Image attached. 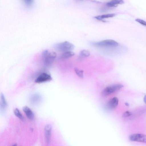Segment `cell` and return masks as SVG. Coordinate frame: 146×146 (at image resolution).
Segmentation results:
<instances>
[{
    "label": "cell",
    "mask_w": 146,
    "mask_h": 146,
    "mask_svg": "<svg viewBox=\"0 0 146 146\" xmlns=\"http://www.w3.org/2000/svg\"><path fill=\"white\" fill-rule=\"evenodd\" d=\"M56 52L45 50L42 54V59L43 64L46 67H50L53 64L56 56Z\"/></svg>",
    "instance_id": "6da1fadb"
},
{
    "label": "cell",
    "mask_w": 146,
    "mask_h": 146,
    "mask_svg": "<svg viewBox=\"0 0 146 146\" xmlns=\"http://www.w3.org/2000/svg\"><path fill=\"white\" fill-rule=\"evenodd\" d=\"M91 44L95 46L101 47H115L119 45L117 41L112 39H106L97 42H92Z\"/></svg>",
    "instance_id": "7a4b0ae2"
},
{
    "label": "cell",
    "mask_w": 146,
    "mask_h": 146,
    "mask_svg": "<svg viewBox=\"0 0 146 146\" xmlns=\"http://www.w3.org/2000/svg\"><path fill=\"white\" fill-rule=\"evenodd\" d=\"M54 48L58 51L64 52L73 50L74 48V46L69 42L65 41L55 44Z\"/></svg>",
    "instance_id": "3957f363"
},
{
    "label": "cell",
    "mask_w": 146,
    "mask_h": 146,
    "mask_svg": "<svg viewBox=\"0 0 146 146\" xmlns=\"http://www.w3.org/2000/svg\"><path fill=\"white\" fill-rule=\"evenodd\" d=\"M123 86L121 84H115L106 87L103 91L102 94L106 96L115 92L121 89Z\"/></svg>",
    "instance_id": "277c9868"
},
{
    "label": "cell",
    "mask_w": 146,
    "mask_h": 146,
    "mask_svg": "<svg viewBox=\"0 0 146 146\" xmlns=\"http://www.w3.org/2000/svg\"><path fill=\"white\" fill-rule=\"evenodd\" d=\"M52 79L50 75L47 73L43 72L40 74L35 80V82L41 83L50 81Z\"/></svg>",
    "instance_id": "5b68a950"
},
{
    "label": "cell",
    "mask_w": 146,
    "mask_h": 146,
    "mask_svg": "<svg viewBox=\"0 0 146 146\" xmlns=\"http://www.w3.org/2000/svg\"><path fill=\"white\" fill-rule=\"evenodd\" d=\"M129 139L132 141L141 142L146 143V135L140 133H135L129 136Z\"/></svg>",
    "instance_id": "8992f818"
},
{
    "label": "cell",
    "mask_w": 146,
    "mask_h": 146,
    "mask_svg": "<svg viewBox=\"0 0 146 146\" xmlns=\"http://www.w3.org/2000/svg\"><path fill=\"white\" fill-rule=\"evenodd\" d=\"M52 126L50 124L45 125L44 128V137L45 142L48 144L50 141L52 132Z\"/></svg>",
    "instance_id": "52a82bcc"
},
{
    "label": "cell",
    "mask_w": 146,
    "mask_h": 146,
    "mask_svg": "<svg viewBox=\"0 0 146 146\" xmlns=\"http://www.w3.org/2000/svg\"><path fill=\"white\" fill-rule=\"evenodd\" d=\"M118 100L116 97H114L110 99L108 102L107 106L110 109H113L115 108L118 105Z\"/></svg>",
    "instance_id": "ba28073f"
},
{
    "label": "cell",
    "mask_w": 146,
    "mask_h": 146,
    "mask_svg": "<svg viewBox=\"0 0 146 146\" xmlns=\"http://www.w3.org/2000/svg\"><path fill=\"white\" fill-rule=\"evenodd\" d=\"M23 109L27 117L29 119L32 120L34 119V113L30 108L27 106H25Z\"/></svg>",
    "instance_id": "9c48e42d"
},
{
    "label": "cell",
    "mask_w": 146,
    "mask_h": 146,
    "mask_svg": "<svg viewBox=\"0 0 146 146\" xmlns=\"http://www.w3.org/2000/svg\"><path fill=\"white\" fill-rule=\"evenodd\" d=\"M0 111H5L7 108V104L4 96L3 93H1L0 94Z\"/></svg>",
    "instance_id": "30bf717a"
},
{
    "label": "cell",
    "mask_w": 146,
    "mask_h": 146,
    "mask_svg": "<svg viewBox=\"0 0 146 146\" xmlns=\"http://www.w3.org/2000/svg\"><path fill=\"white\" fill-rule=\"evenodd\" d=\"M124 3L123 0H111L106 3V5L109 7H115L119 4Z\"/></svg>",
    "instance_id": "8fae6325"
},
{
    "label": "cell",
    "mask_w": 146,
    "mask_h": 146,
    "mask_svg": "<svg viewBox=\"0 0 146 146\" xmlns=\"http://www.w3.org/2000/svg\"><path fill=\"white\" fill-rule=\"evenodd\" d=\"M41 97L37 94L32 95L30 98L31 103L33 104H36L39 103L41 101Z\"/></svg>",
    "instance_id": "7c38bea8"
},
{
    "label": "cell",
    "mask_w": 146,
    "mask_h": 146,
    "mask_svg": "<svg viewBox=\"0 0 146 146\" xmlns=\"http://www.w3.org/2000/svg\"><path fill=\"white\" fill-rule=\"evenodd\" d=\"M75 55L74 52L71 51H66L63 52L60 56L59 58L61 59H65L70 58Z\"/></svg>",
    "instance_id": "4fadbf2b"
},
{
    "label": "cell",
    "mask_w": 146,
    "mask_h": 146,
    "mask_svg": "<svg viewBox=\"0 0 146 146\" xmlns=\"http://www.w3.org/2000/svg\"><path fill=\"white\" fill-rule=\"evenodd\" d=\"M115 15V14L114 13L109 14L96 16L94 17V18L98 20L105 22V21L103 20V19L112 17Z\"/></svg>",
    "instance_id": "5bb4252c"
},
{
    "label": "cell",
    "mask_w": 146,
    "mask_h": 146,
    "mask_svg": "<svg viewBox=\"0 0 146 146\" xmlns=\"http://www.w3.org/2000/svg\"><path fill=\"white\" fill-rule=\"evenodd\" d=\"M90 55V52L88 50H83L80 52L79 58L81 59L89 56Z\"/></svg>",
    "instance_id": "9a60e30c"
},
{
    "label": "cell",
    "mask_w": 146,
    "mask_h": 146,
    "mask_svg": "<svg viewBox=\"0 0 146 146\" xmlns=\"http://www.w3.org/2000/svg\"><path fill=\"white\" fill-rule=\"evenodd\" d=\"M14 113L15 116L19 119L23 121L24 120V117L18 108H16L14 110Z\"/></svg>",
    "instance_id": "2e32d148"
},
{
    "label": "cell",
    "mask_w": 146,
    "mask_h": 146,
    "mask_svg": "<svg viewBox=\"0 0 146 146\" xmlns=\"http://www.w3.org/2000/svg\"><path fill=\"white\" fill-rule=\"evenodd\" d=\"M74 70L75 73L78 77L81 78H83L84 71L83 70H79L77 68H74Z\"/></svg>",
    "instance_id": "e0dca14e"
},
{
    "label": "cell",
    "mask_w": 146,
    "mask_h": 146,
    "mask_svg": "<svg viewBox=\"0 0 146 146\" xmlns=\"http://www.w3.org/2000/svg\"><path fill=\"white\" fill-rule=\"evenodd\" d=\"M24 5L26 6L29 7L32 5L33 0H21Z\"/></svg>",
    "instance_id": "ac0fdd59"
},
{
    "label": "cell",
    "mask_w": 146,
    "mask_h": 146,
    "mask_svg": "<svg viewBox=\"0 0 146 146\" xmlns=\"http://www.w3.org/2000/svg\"><path fill=\"white\" fill-rule=\"evenodd\" d=\"M135 21L142 25L146 27V21H145L140 19H135Z\"/></svg>",
    "instance_id": "d6986e66"
},
{
    "label": "cell",
    "mask_w": 146,
    "mask_h": 146,
    "mask_svg": "<svg viewBox=\"0 0 146 146\" xmlns=\"http://www.w3.org/2000/svg\"><path fill=\"white\" fill-rule=\"evenodd\" d=\"M132 115V113L128 111L125 112L123 114L122 117H127L130 116Z\"/></svg>",
    "instance_id": "ffe728a7"
},
{
    "label": "cell",
    "mask_w": 146,
    "mask_h": 146,
    "mask_svg": "<svg viewBox=\"0 0 146 146\" xmlns=\"http://www.w3.org/2000/svg\"><path fill=\"white\" fill-rule=\"evenodd\" d=\"M143 100L144 101V102L146 104V95L145 96L144 99H143Z\"/></svg>",
    "instance_id": "44dd1931"
},
{
    "label": "cell",
    "mask_w": 146,
    "mask_h": 146,
    "mask_svg": "<svg viewBox=\"0 0 146 146\" xmlns=\"http://www.w3.org/2000/svg\"><path fill=\"white\" fill-rule=\"evenodd\" d=\"M125 105L127 106H129V104L127 103L126 102L125 103Z\"/></svg>",
    "instance_id": "7402d4cb"
},
{
    "label": "cell",
    "mask_w": 146,
    "mask_h": 146,
    "mask_svg": "<svg viewBox=\"0 0 146 146\" xmlns=\"http://www.w3.org/2000/svg\"><path fill=\"white\" fill-rule=\"evenodd\" d=\"M77 0L79 1H82V0Z\"/></svg>",
    "instance_id": "603a6c76"
}]
</instances>
